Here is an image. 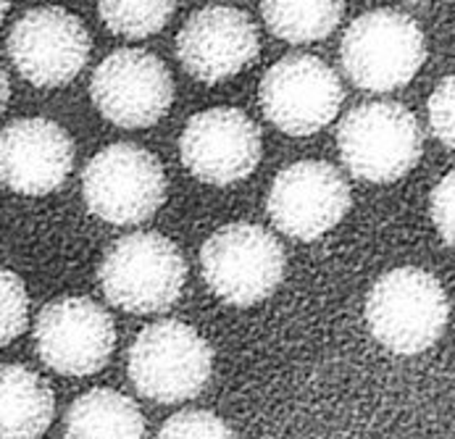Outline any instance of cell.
Segmentation results:
<instances>
[{
    "mask_svg": "<svg viewBox=\"0 0 455 439\" xmlns=\"http://www.w3.org/2000/svg\"><path fill=\"white\" fill-rule=\"evenodd\" d=\"M8 56L35 87H64L90 59V32L64 8L27 11L8 35Z\"/></svg>",
    "mask_w": 455,
    "mask_h": 439,
    "instance_id": "cell-12",
    "label": "cell"
},
{
    "mask_svg": "<svg viewBox=\"0 0 455 439\" xmlns=\"http://www.w3.org/2000/svg\"><path fill=\"white\" fill-rule=\"evenodd\" d=\"M156 439H237L224 419L211 411H182L166 419Z\"/></svg>",
    "mask_w": 455,
    "mask_h": 439,
    "instance_id": "cell-21",
    "label": "cell"
},
{
    "mask_svg": "<svg viewBox=\"0 0 455 439\" xmlns=\"http://www.w3.org/2000/svg\"><path fill=\"white\" fill-rule=\"evenodd\" d=\"M284 248L259 224H229L216 229L203 251L200 268L211 292L229 306H256L266 300L284 276Z\"/></svg>",
    "mask_w": 455,
    "mask_h": 439,
    "instance_id": "cell-5",
    "label": "cell"
},
{
    "mask_svg": "<svg viewBox=\"0 0 455 439\" xmlns=\"http://www.w3.org/2000/svg\"><path fill=\"white\" fill-rule=\"evenodd\" d=\"M87 208L116 227L148 221L166 200L161 161L132 142H116L90 158L82 174Z\"/></svg>",
    "mask_w": 455,
    "mask_h": 439,
    "instance_id": "cell-7",
    "label": "cell"
},
{
    "mask_svg": "<svg viewBox=\"0 0 455 439\" xmlns=\"http://www.w3.org/2000/svg\"><path fill=\"white\" fill-rule=\"evenodd\" d=\"M35 347L51 371L90 377L111 361L116 326L95 300L71 295L40 311L35 321Z\"/></svg>",
    "mask_w": 455,
    "mask_h": 439,
    "instance_id": "cell-10",
    "label": "cell"
},
{
    "mask_svg": "<svg viewBox=\"0 0 455 439\" xmlns=\"http://www.w3.org/2000/svg\"><path fill=\"white\" fill-rule=\"evenodd\" d=\"M95 108L116 126L142 129L158 124L174 100V79L158 56L122 48L98 63L90 79Z\"/></svg>",
    "mask_w": 455,
    "mask_h": 439,
    "instance_id": "cell-9",
    "label": "cell"
},
{
    "mask_svg": "<svg viewBox=\"0 0 455 439\" xmlns=\"http://www.w3.org/2000/svg\"><path fill=\"white\" fill-rule=\"evenodd\" d=\"M74 166V142L51 119H19L0 132V182L19 195H51Z\"/></svg>",
    "mask_w": 455,
    "mask_h": 439,
    "instance_id": "cell-15",
    "label": "cell"
},
{
    "mask_svg": "<svg viewBox=\"0 0 455 439\" xmlns=\"http://www.w3.org/2000/svg\"><path fill=\"white\" fill-rule=\"evenodd\" d=\"M432 219L440 237L455 248V172L443 177L432 192Z\"/></svg>",
    "mask_w": 455,
    "mask_h": 439,
    "instance_id": "cell-23",
    "label": "cell"
},
{
    "mask_svg": "<svg viewBox=\"0 0 455 439\" xmlns=\"http://www.w3.org/2000/svg\"><path fill=\"white\" fill-rule=\"evenodd\" d=\"M260 37L251 16L232 5L193 13L177 35L180 63L197 82H224L259 59Z\"/></svg>",
    "mask_w": 455,
    "mask_h": 439,
    "instance_id": "cell-14",
    "label": "cell"
},
{
    "mask_svg": "<svg viewBox=\"0 0 455 439\" xmlns=\"http://www.w3.org/2000/svg\"><path fill=\"white\" fill-rule=\"evenodd\" d=\"M337 145L350 174L387 185L419 164L424 137L416 116L405 106L363 103L339 122Z\"/></svg>",
    "mask_w": 455,
    "mask_h": 439,
    "instance_id": "cell-6",
    "label": "cell"
},
{
    "mask_svg": "<svg viewBox=\"0 0 455 439\" xmlns=\"http://www.w3.org/2000/svg\"><path fill=\"white\" fill-rule=\"evenodd\" d=\"M429 124L443 145L455 150V74L443 79L429 98Z\"/></svg>",
    "mask_w": 455,
    "mask_h": 439,
    "instance_id": "cell-22",
    "label": "cell"
},
{
    "mask_svg": "<svg viewBox=\"0 0 455 439\" xmlns=\"http://www.w3.org/2000/svg\"><path fill=\"white\" fill-rule=\"evenodd\" d=\"M427 59L419 24L392 8H377L358 16L339 45V61L347 79L371 92L405 87Z\"/></svg>",
    "mask_w": 455,
    "mask_h": 439,
    "instance_id": "cell-4",
    "label": "cell"
},
{
    "mask_svg": "<svg viewBox=\"0 0 455 439\" xmlns=\"http://www.w3.org/2000/svg\"><path fill=\"white\" fill-rule=\"evenodd\" d=\"M350 208L345 177L326 161H298L271 182L266 211L271 224L300 243L334 229Z\"/></svg>",
    "mask_w": 455,
    "mask_h": 439,
    "instance_id": "cell-11",
    "label": "cell"
},
{
    "mask_svg": "<svg viewBox=\"0 0 455 439\" xmlns=\"http://www.w3.org/2000/svg\"><path fill=\"white\" fill-rule=\"evenodd\" d=\"M5 13H8V0H0V24L5 19Z\"/></svg>",
    "mask_w": 455,
    "mask_h": 439,
    "instance_id": "cell-25",
    "label": "cell"
},
{
    "mask_svg": "<svg viewBox=\"0 0 455 439\" xmlns=\"http://www.w3.org/2000/svg\"><path fill=\"white\" fill-rule=\"evenodd\" d=\"M451 300L424 268L387 271L366 298V323L374 339L395 355H419L445 331Z\"/></svg>",
    "mask_w": 455,
    "mask_h": 439,
    "instance_id": "cell-1",
    "label": "cell"
},
{
    "mask_svg": "<svg viewBox=\"0 0 455 439\" xmlns=\"http://www.w3.org/2000/svg\"><path fill=\"white\" fill-rule=\"evenodd\" d=\"M127 371L142 397L174 405L205 389L213 374V350L197 329L164 318L134 337Z\"/></svg>",
    "mask_w": 455,
    "mask_h": 439,
    "instance_id": "cell-3",
    "label": "cell"
},
{
    "mask_svg": "<svg viewBox=\"0 0 455 439\" xmlns=\"http://www.w3.org/2000/svg\"><path fill=\"white\" fill-rule=\"evenodd\" d=\"M260 13L271 35L292 45H306L337 29L345 0H260Z\"/></svg>",
    "mask_w": 455,
    "mask_h": 439,
    "instance_id": "cell-18",
    "label": "cell"
},
{
    "mask_svg": "<svg viewBox=\"0 0 455 439\" xmlns=\"http://www.w3.org/2000/svg\"><path fill=\"white\" fill-rule=\"evenodd\" d=\"M8 95H11V84H8V74L3 71L0 66V114L5 111V103H8Z\"/></svg>",
    "mask_w": 455,
    "mask_h": 439,
    "instance_id": "cell-24",
    "label": "cell"
},
{
    "mask_svg": "<svg viewBox=\"0 0 455 439\" xmlns=\"http://www.w3.org/2000/svg\"><path fill=\"white\" fill-rule=\"evenodd\" d=\"M64 435L66 439H145L148 427L132 397L111 387H95L68 405Z\"/></svg>",
    "mask_w": 455,
    "mask_h": 439,
    "instance_id": "cell-17",
    "label": "cell"
},
{
    "mask_svg": "<svg viewBox=\"0 0 455 439\" xmlns=\"http://www.w3.org/2000/svg\"><path fill=\"white\" fill-rule=\"evenodd\" d=\"M106 300L127 314L169 311L185 287L182 251L158 232H134L116 240L98 271Z\"/></svg>",
    "mask_w": 455,
    "mask_h": 439,
    "instance_id": "cell-2",
    "label": "cell"
},
{
    "mask_svg": "<svg viewBox=\"0 0 455 439\" xmlns=\"http://www.w3.org/2000/svg\"><path fill=\"white\" fill-rule=\"evenodd\" d=\"M177 11V0H98L103 24L122 37L140 40L161 32Z\"/></svg>",
    "mask_w": 455,
    "mask_h": 439,
    "instance_id": "cell-19",
    "label": "cell"
},
{
    "mask_svg": "<svg viewBox=\"0 0 455 439\" xmlns=\"http://www.w3.org/2000/svg\"><path fill=\"white\" fill-rule=\"evenodd\" d=\"M29 321V295L24 282L8 271L0 268V345L13 342L24 334Z\"/></svg>",
    "mask_w": 455,
    "mask_h": 439,
    "instance_id": "cell-20",
    "label": "cell"
},
{
    "mask_svg": "<svg viewBox=\"0 0 455 439\" xmlns=\"http://www.w3.org/2000/svg\"><path fill=\"white\" fill-rule=\"evenodd\" d=\"M53 416L56 395L45 379L19 363L0 366V439H40Z\"/></svg>",
    "mask_w": 455,
    "mask_h": 439,
    "instance_id": "cell-16",
    "label": "cell"
},
{
    "mask_svg": "<svg viewBox=\"0 0 455 439\" xmlns=\"http://www.w3.org/2000/svg\"><path fill=\"white\" fill-rule=\"evenodd\" d=\"M263 116L284 134L308 137L334 122L345 90L331 66L316 56H284L260 79Z\"/></svg>",
    "mask_w": 455,
    "mask_h": 439,
    "instance_id": "cell-8",
    "label": "cell"
},
{
    "mask_svg": "<svg viewBox=\"0 0 455 439\" xmlns=\"http://www.w3.org/2000/svg\"><path fill=\"white\" fill-rule=\"evenodd\" d=\"M260 129L240 108H208L196 114L180 137L185 169L200 182L227 188L243 182L260 161Z\"/></svg>",
    "mask_w": 455,
    "mask_h": 439,
    "instance_id": "cell-13",
    "label": "cell"
}]
</instances>
